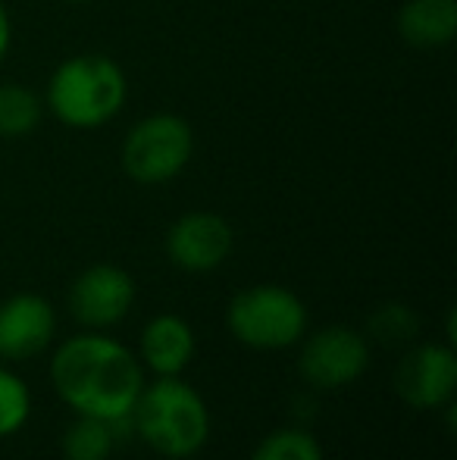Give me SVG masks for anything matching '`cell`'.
<instances>
[{"instance_id":"9c48e42d","label":"cell","mask_w":457,"mask_h":460,"mask_svg":"<svg viewBox=\"0 0 457 460\" xmlns=\"http://www.w3.org/2000/svg\"><path fill=\"white\" fill-rule=\"evenodd\" d=\"M395 392L414 411H442L457 392V354L448 341H420L395 367Z\"/></svg>"},{"instance_id":"7a4b0ae2","label":"cell","mask_w":457,"mask_h":460,"mask_svg":"<svg viewBox=\"0 0 457 460\" xmlns=\"http://www.w3.org/2000/svg\"><path fill=\"white\" fill-rule=\"evenodd\" d=\"M132 85L107 54H73L60 60L41 92L44 113L73 132H98L126 110Z\"/></svg>"},{"instance_id":"9a60e30c","label":"cell","mask_w":457,"mask_h":460,"mask_svg":"<svg viewBox=\"0 0 457 460\" xmlns=\"http://www.w3.org/2000/svg\"><path fill=\"white\" fill-rule=\"evenodd\" d=\"M364 335L373 341H379V345H385V348L410 345V341L420 335V316H417V310L408 307V304L385 301L370 314Z\"/></svg>"},{"instance_id":"30bf717a","label":"cell","mask_w":457,"mask_h":460,"mask_svg":"<svg viewBox=\"0 0 457 460\" xmlns=\"http://www.w3.org/2000/svg\"><path fill=\"white\" fill-rule=\"evenodd\" d=\"M57 339V310L38 291H16L0 301V358L22 364L44 354Z\"/></svg>"},{"instance_id":"8fae6325","label":"cell","mask_w":457,"mask_h":460,"mask_svg":"<svg viewBox=\"0 0 457 460\" xmlns=\"http://www.w3.org/2000/svg\"><path fill=\"white\" fill-rule=\"evenodd\" d=\"M195 351L198 339L191 323L179 314H157L141 326L135 358L151 376H182Z\"/></svg>"},{"instance_id":"5b68a950","label":"cell","mask_w":457,"mask_h":460,"mask_svg":"<svg viewBox=\"0 0 457 460\" xmlns=\"http://www.w3.org/2000/svg\"><path fill=\"white\" fill-rule=\"evenodd\" d=\"M311 314L298 291L276 282L242 288L226 307V329L250 351H288L307 335Z\"/></svg>"},{"instance_id":"5bb4252c","label":"cell","mask_w":457,"mask_h":460,"mask_svg":"<svg viewBox=\"0 0 457 460\" xmlns=\"http://www.w3.org/2000/svg\"><path fill=\"white\" fill-rule=\"evenodd\" d=\"M122 426L98 417H75L63 432V457L66 460H110L119 445Z\"/></svg>"},{"instance_id":"ac0fdd59","label":"cell","mask_w":457,"mask_h":460,"mask_svg":"<svg viewBox=\"0 0 457 460\" xmlns=\"http://www.w3.org/2000/svg\"><path fill=\"white\" fill-rule=\"evenodd\" d=\"M13 38H16V29H13V16H10V10H6L4 0H0V66L10 60Z\"/></svg>"},{"instance_id":"7c38bea8","label":"cell","mask_w":457,"mask_h":460,"mask_svg":"<svg viewBox=\"0 0 457 460\" xmlns=\"http://www.w3.org/2000/svg\"><path fill=\"white\" fill-rule=\"evenodd\" d=\"M395 29L408 48L442 50L457 35V0H404Z\"/></svg>"},{"instance_id":"d6986e66","label":"cell","mask_w":457,"mask_h":460,"mask_svg":"<svg viewBox=\"0 0 457 460\" xmlns=\"http://www.w3.org/2000/svg\"><path fill=\"white\" fill-rule=\"evenodd\" d=\"M57 4H66V6H82V4H94V0H57Z\"/></svg>"},{"instance_id":"52a82bcc","label":"cell","mask_w":457,"mask_h":460,"mask_svg":"<svg viewBox=\"0 0 457 460\" xmlns=\"http://www.w3.org/2000/svg\"><path fill=\"white\" fill-rule=\"evenodd\" d=\"M138 285L132 273L119 263H92L73 279L66 291L69 316L82 329L92 332H110L119 326L135 307Z\"/></svg>"},{"instance_id":"4fadbf2b","label":"cell","mask_w":457,"mask_h":460,"mask_svg":"<svg viewBox=\"0 0 457 460\" xmlns=\"http://www.w3.org/2000/svg\"><path fill=\"white\" fill-rule=\"evenodd\" d=\"M41 92L22 82H0V141H22L44 122Z\"/></svg>"},{"instance_id":"e0dca14e","label":"cell","mask_w":457,"mask_h":460,"mask_svg":"<svg viewBox=\"0 0 457 460\" xmlns=\"http://www.w3.org/2000/svg\"><path fill=\"white\" fill-rule=\"evenodd\" d=\"M31 388L16 369L0 367V438H10L25 429L31 420Z\"/></svg>"},{"instance_id":"277c9868","label":"cell","mask_w":457,"mask_h":460,"mask_svg":"<svg viewBox=\"0 0 457 460\" xmlns=\"http://www.w3.org/2000/svg\"><path fill=\"white\" fill-rule=\"evenodd\" d=\"M195 128L172 110H157L126 128L119 141V170L145 188L170 185L195 160Z\"/></svg>"},{"instance_id":"ba28073f","label":"cell","mask_w":457,"mask_h":460,"mask_svg":"<svg viewBox=\"0 0 457 460\" xmlns=\"http://www.w3.org/2000/svg\"><path fill=\"white\" fill-rule=\"evenodd\" d=\"M235 248V229L223 213L189 210L176 217L166 229L163 251L176 270L191 276H204L220 270Z\"/></svg>"},{"instance_id":"6da1fadb","label":"cell","mask_w":457,"mask_h":460,"mask_svg":"<svg viewBox=\"0 0 457 460\" xmlns=\"http://www.w3.org/2000/svg\"><path fill=\"white\" fill-rule=\"evenodd\" d=\"M145 367L135 351L107 332L60 341L50 358V385L75 417H98L128 432V413L145 388Z\"/></svg>"},{"instance_id":"2e32d148","label":"cell","mask_w":457,"mask_h":460,"mask_svg":"<svg viewBox=\"0 0 457 460\" xmlns=\"http://www.w3.org/2000/svg\"><path fill=\"white\" fill-rule=\"evenodd\" d=\"M248 460H326L317 436L304 426H282L263 436Z\"/></svg>"},{"instance_id":"3957f363","label":"cell","mask_w":457,"mask_h":460,"mask_svg":"<svg viewBox=\"0 0 457 460\" xmlns=\"http://www.w3.org/2000/svg\"><path fill=\"white\" fill-rule=\"evenodd\" d=\"M210 426L207 401L182 376H154L128 413V429L163 460L195 457L207 445Z\"/></svg>"},{"instance_id":"8992f818","label":"cell","mask_w":457,"mask_h":460,"mask_svg":"<svg viewBox=\"0 0 457 460\" xmlns=\"http://www.w3.org/2000/svg\"><path fill=\"white\" fill-rule=\"evenodd\" d=\"M370 339L354 326H323L298 341V376L311 392H338L370 369Z\"/></svg>"}]
</instances>
